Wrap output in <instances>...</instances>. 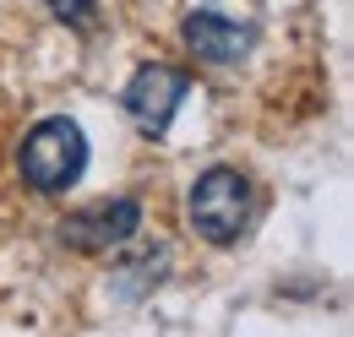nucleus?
<instances>
[{
    "mask_svg": "<svg viewBox=\"0 0 354 337\" xmlns=\"http://www.w3.org/2000/svg\"><path fill=\"white\" fill-rule=\"evenodd\" d=\"M49 11L66 22V28H77V33H93V17H98V6L93 0H44Z\"/></svg>",
    "mask_w": 354,
    "mask_h": 337,
    "instance_id": "7",
    "label": "nucleus"
},
{
    "mask_svg": "<svg viewBox=\"0 0 354 337\" xmlns=\"http://www.w3.org/2000/svg\"><path fill=\"white\" fill-rule=\"evenodd\" d=\"M131 234H142V202L136 196H115V202H93L82 212H66L55 223V240L66 251H82V256H104L115 245H126Z\"/></svg>",
    "mask_w": 354,
    "mask_h": 337,
    "instance_id": "3",
    "label": "nucleus"
},
{
    "mask_svg": "<svg viewBox=\"0 0 354 337\" xmlns=\"http://www.w3.org/2000/svg\"><path fill=\"white\" fill-rule=\"evenodd\" d=\"M185 212H191V229L207 240V245H234L251 223V180L240 168H207L196 174L191 196H185Z\"/></svg>",
    "mask_w": 354,
    "mask_h": 337,
    "instance_id": "2",
    "label": "nucleus"
},
{
    "mask_svg": "<svg viewBox=\"0 0 354 337\" xmlns=\"http://www.w3.org/2000/svg\"><path fill=\"white\" fill-rule=\"evenodd\" d=\"M185 71H175V66H142L131 82H126V93H120V104H126V115H131V126L142 131V136H164L169 131V120H175V109L185 104Z\"/></svg>",
    "mask_w": 354,
    "mask_h": 337,
    "instance_id": "4",
    "label": "nucleus"
},
{
    "mask_svg": "<svg viewBox=\"0 0 354 337\" xmlns=\"http://www.w3.org/2000/svg\"><path fill=\"white\" fill-rule=\"evenodd\" d=\"M180 39L207 66H240L251 55V44H257V28L251 22H234V17H218V11H191L180 22Z\"/></svg>",
    "mask_w": 354,
    "mask_h": 337,
    "instance_id": "5",
    "label": "nucleus"
},
{
    "mask_svg": "<svg viewBox=\"0 0 354 337\" xmlns=\"http://www.w3.org/2000/svg\"><path fill=\"white\" fill-rule=\"evenodd\" d=\"M82 168H88V136L66 115L39 120V126L22 136V147H17V174L39 196H66L82 180Z\"/></svg>",
    "mask_w": 354,
    "mask_h": 337,
    "instance_id": "1",
    "label": "nucleus"
},
{
    "mask_svg": "<svg viewBox=\"0 0 354 337\" xmlns=\"http://www.w3.org/2000/svg\"><path fill=\"white\" fill-rule=\"evenodd\" d=\"M164 272H169V251L142 256V261H131V267H120V272H115V294H120V299L147 294V289H158V283H164Z\"/></svg>",
    "mask_w": 354,
    "mask_h": 337,
    "instance_id": "6",
    "label": "nucleus"
}]
</instances>
